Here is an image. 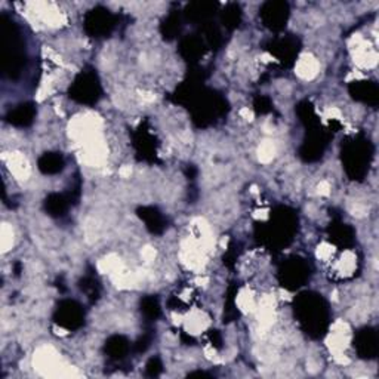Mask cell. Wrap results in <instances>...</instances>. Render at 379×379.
<instances>
[{
  "mask_svg": "<svg viewBox=\"0 0 379 379\" xmlns=\"http://www.w3.org/2000/svg\"><path fill=\"white\" fill-rule=\"evenodd\" d=\"M0 60L2 75L11 80H17L25 67L27 52L20 25L8 13L0 17Z\"/></svg>",
  "mask_w": 379,
  "mask_h": 379,
  "instance_id": "7a4b0ae2",
  "label": "cell"
},
{
  "mask_svg": "<svg viewBox=\"0 0 379 379\" xmlns=\"http://www.w3.org/2000/svg\"><path fill=\"white\" fill-rule=\"evenodd\" d=\"M181 28H182V15L178 11H173L162 21V24H160V33H162L165 40L169 42L180 36Z\"/></svg>",
  "mask_w": 379,
  "mask_h": 379,
  "instance_id": "603a6c76",
  "label": "cell"
},
{
  "mask_svg": "<svg viewBox=\"0 0 379 379\" xmlns=\"http://www.w3.org/2000/svg\"><path fill=\"white\" fill-rule=\"evenodd\" d=\"M206 49H208L206 42L203 40L201 36L197 35H190L182 37L178 46L180 55L187 63H190V66H196L200 58L205 55Z\"/></svg>",
  "mask_w": 379,
  "mask_h": 379,
  "instance_id": "5bb4252c",
  "label": "cell"
},
{
  "mask_svg": "<svg viewBox=\"0 0 379 379\" xmlns=\"http://www.w3.org/2000/svg\"><path fill=\"white\" fill-rule=\"evenodd\" d=\"M330 138H333V132L330 129H322V125L307 129L298 151L299 157L307 163L317 162L323 157Z\"/></svg>",
  "mask_w": 379,
  "mask_h": 379,
  "instance_id": "ba28073f",
  "label": "cell"
},
{
  "mask_svg": "<svg viewBox=\"0 0 379 379\" xmlns=\"http://www.w3.org/2000/svg\"><path fill=\"white\" fill-rule=\"evenodd\" d=\"M298 231V215L287 206H277L267 224L256 230L258 239L274 251H280L292 243Z\"/></svg>",
  "mask_w": 379,
  "mask_h": 379,
  "instance_id": "3957f363",
  "label": "cell"
},
{
  "mask_svg": "<svg viewBox=\"0 0 379 379\" xmlns=\"http://www.w3.org/2000/svg\"><path fill=\"white\" fill-rule=\"evenodd\" d=\"M141 313L142 316L149 320V322H156V320L162 314V309H160V304L157 297L149 295L144 297L141 299Z\"/></svg>",
  "mask_w": 379,
  "mask_h": 379,
  "instance_id": "484cf974",
  "label": "cell"
},
{
  "mask_svg": "<svg viewBox=\"0 0 379 379\" xmlns=\"http://www.w3.org/2000/svg\"><path fill=\"white\" fill-rule=\"evenodd\" d=\"M36 119V106L33 103H23L5 116V120L15 128H28Z\"/></svg>",
  "mask_w": 379,
  "mask_h": 379,
  "instance_id": "d6986e66",
  "label": "cell"
},
{
  "mask_svg": "<svg viewBox=\"0 0 379 379\" xmlns=\"http://www.w3.org/2000/svg\"><path fill=\"white\" fill-rule=\"evenodd\" d=\"M348 92L353 99L371 107L379 104V87L372 80H356L348 86Z\"/></svg>",
  "mask_w": 379,
  "mask_h": 379,
  "instance_id": "4fadbf2b",
  "label": "cell"
},
{
  "mask_svg": "<svg viewBox=\"0 0 379 379\" xmlns=\"http://www.w3.org/2000/svg\"><path fill=\"white\" fill-rule=\"evenodd\" d=\"M220 4L216 2H192L188 4L187 8L184 9L182 15L187 21L194 23V24H206L211 21V18L215 15Z\"/></svg>",
  "mask_w": 379,
  "mask_h": 379,
  "instance_id": "2e32d148",
  "label": "cell"
},
{
  "mask_svg": "<svg viewBox=\"0 0 379 379\" xmlns=\"http://www.w3.org/2000/svg\"><path fill=\"white\" fill-rule=\"evenodd\" d=\"M134 145L139 159L145 162H154L156 160V142L154 135L150 132L147 125H141L134 135Z\"/></svg>",
  "mask_w": 379,
  "mask_h": 379,
  "instance_id": "9a60e30c",
  "label": "cell"
},
{
  "mask_svg": "<svg viewBox=\"0 0 379 379\" xmlns=\"http://www.w3.org/2000/svg\"><path fill=\"white\" fill-rule=\"evenodd\" d=\"M242 8L237 4H228L221 12V24L225 27V30H236L242 23Z\"/></svg>",
  "mask_w": 379,
  "mask_h": 379,
  "instance_id": "cb8c5ba5",
  "label": "cell"
},
{
  "mask_svg": "<svg viewBox=\"0 0 379 379\" xmlns=\"http://www.w3.org/2000/svg\"><path fill=\"white\" fill-rule=\"evenodd\" d=\"M37 168L43 175H56L64 170L66 159L58 151L43 153L37 160Z\"/></svg>",
  "mask_w": 379,
  "mask_h": 379,
  "instance_id": "ffe728a7",
  "label": "cell"
},
{
  "mask_svg": "<svg viewBox=\"0 0 379 379\" xmlns=\"http://www.w3.org/2000/svg\"><path fill=\"white\" fill-rule=\"evenodd\" d=\"M151 340H153V335L151 333L142 335V337L134 344V352L135 353H145V352H147L150 344H151Z\"/></svg>",
  "mask_w": 379,
  "mask_h": 379,
  "instance_id": "f546056e",
  "label": "cell"
},
{
  "mask_svg": "<svg viewBox=\"0 0 379 379\" xmlns=\"http://www.w3.org/2000/svg\"><path fill=\"white\" fill-rule=\"evenodd\" d=\"M162 371H163V364L159 357H151L147 361V364H145V376H149V378L159 376L160 373H162Z\"/></svg>",
  "mask_w": 379,
  "mask_h": 379,
  "instance_id": "83f0119b",
  "label": "cell"
},
{
  "mask_svg": "<svg viewBox=\"0 0 379 379\" xmlns=\"http://www.w3.org/2000/svg\"><path fill=\"white\" fill-rule=\"evenodd\" d=\"M70 205L71 199L68 197V194L51 193L46 196L45 201H43V209L52 218H61L67 213Z\"/></svg>",
  "mask_w": 379,
  "mask_h": 379,
  "instance_id": "44dd1931",
  "label": "cell"
},
{
  "mask_svg": "<svg viewBox=\"0 0 379 379\" xmlns=\"http://www.w3.org/2000/svg\"><path fill=\"white\" fill-rule=\"evenodd\" d=\"M267 51L274 55L285 67H292L299 55L301 42L295 36L277 37L268 43Z\"/></svg>",
  "mask_w": 379,
  "mask_h": 379,
  "instance_id": "8fae6325",
  "label": "cell"
},
{
  "mask_svg": "<svg viewBox=\"0 0 379 379\" xmlns=\"http://www.w3.org/2000/svg\"><path fill=\"white\" fill-rule=\"evenodd\" d=\"M116 27H118V15L104 6H97L85 13L83 28L87 36L95 39L108 37Z\"/></svg>",
  "mask_w": 379,
  "mask_h": 379,
  "instance_id": "52a82bcc",
  "label": "cell"
},
{
  "mask_svg": "<svg viewBox=\"0 0 379 379\" xmlns=\"http://www.w3.org/2000/svg\"><path fill=\"white\" fill-rule=\"evenodd\" d=\"M79 287H80L82 292L86 294L87 298L91 299V302L98 301L99 292H101V286H99V282L95 279L92 274L85 275L83 279L80 280V283H79Z\"/></svg>",
  "mask_w": 379,
  "mask_h": 379,
  "instance_id": "4316f807",
  "label": "cell"
},
{
  "mask_svg": "<svg viewBox=\"0 0 379 379\" xmlns=\"http://www.w3.org/2000/svg\"><path fill=\"white\" fill-rule=\"evenodd\" d=\"M68 97L83 106H95L103 97V86L97 70L85 68L68 87Z\"/></svg>",
  "mask_w": 379,
  "mask_h": 379,
  "instance_id": "5b68a950",
  "label": "cell"
},
{
  "mask_svg": "<svg viewBox=\"0 0 379 379\" xmlns=\"http://www.w3.org/2000/svg\"><path fill=\"white\" fill-rule=\"evenodd\" d=\"M254 108L256 114H268L273 110V103L268 97H256L254 99Z\"/></svg>",
  "mask_w": 379,
  "mask_h": 379,
  "instance_id": "f1b7e54d",
  "label": "cell"
},
{
  "mask_svg": "<svg viewBox=\"0 0 379 379\" xmlns=\"http://www.w3.org/2000/svg\"><path fill=\"white\" fill-rule=\"evenodd\" d=\"M85 310L75 299H63L56 304L52 320L66 330H77L85 325Z\"/></svg>",
  "mask_w": 379,
  "mask_h": 379,
  "instance_id": "9c48e42d",
  "label": "cell"
},
{
  "mask_svg": "<svg viewBox=\"0 0 379 379\" xmlns=\"http://www.w3.org/2000/svg\"><path fill=\"white\" fill-rule=\"evenodd\" d=\"M328 235L330 242L340 249H349L356 244L354 228L342 221H333L328 228Z\"/></svg>",
  "mask_w": 379,
  "mask_h": 379,
  "instance_id": "e0dca14e",
  "label": "cell"
},
{
  "mask_svg": "<svg viewBox=\"0 0 379 379\" xmlns=\"http://www.w3.org/2000/svg\"><path fill=\"white\" fill-rule=\"evenodd\" d=\"M209 338H211V341H212V344H213L215 347H218V348H221V344H223V338H221V335H220V332H218V330H211V332H209Z\"/></svg>",
  "mask_w": 379,
  "mask_h": 379,
  "instance_id": "4dcf8cb0",
  "label": "cell"
},
{
  "mask_svg": "<svg viewBox=\"0 0 379 379\" xmlns=\"http://www.w3.org/2000/svg\"><path fill=\"white\" fill-rule=\"evenodd\" d=\"M190 378H194V376H201V378H208V376H211L209 373H206V372H194V373H190L188 375Z\"/></svg>",
  "mask_w": 379,
  "mask_h": 379,
  "instance_id": "1f68e13d",
  "label": "cell"
},
{
  "mask_svg": "<svg viewBox=\"0 0 379 379\" xmlns=\"http://www.w3.org/2000/svg\"><path fill=\"white\" fill-rule=\"evenodd\" d=\"M137 215L151 235H162L168 227L165 215L154 206H141L137 209Z\"/></svg>",
  "mask_w": 379,
  "mask_h": 379,
  "instance_id": "ac0fdd59",
  "label": "cell"
},
{
  "mask_svg": "<svg viewBox=\"0 0 379 379\" xmlns=\"http://www.w3.org/2000/svg\"><path fill=\"white\" fill-rule=\"evenodd\" d=\"M289 17L290 8L289 4L283 2V0H270V2H266L259 9V18L262 24L274 33L285 30Z\"/></svg>",
  "mask_w": 379,
  "mask_h": 379,
  "instance_id": "30bf717a",
  "label": "cell"
},
{
  "mask_svg": "<svg viewBox=\"0 0 379 379\" xmlns=\"http://www.w3.org/2000/svg\"><path fill=\"white\" fill-rule=\"evenodd\" d=\"M375 147L366 135L347 138L341 147L342 168L347 177L353 181H363L373 162Z\"/></svg>",
  "mask_w": 379,
  "mask_h": 379,
  "instance_id": "277c9868",
  "label": "cell"
},
{
  "mask_svg": "<svg viewBox=\"0 0 379 379\" xmlns=\"http://www.w3.org/2000/svg\"><path fill=\"white\" fill-rule=\"evenodd\" d=\"M130 349H132L130 348V342L123 335H113L106 341L104 347L106 354L114 361L123 360L130 353Z\"/></svg>",
  "mask_w": 379,
  "mask_h": 379,
  "instance_id": "7402d4cb",
  "label": "cell"
},
{
  "mask_svg": "<svg viewBox=\"0 0 379 379\" xmlns=\"http://www.w3.org/2000/svg\"><path fill=\"white\" fill-rule=\"evenodd\" d=\"M353 347L356 353L363 360H373L379 352V341H378V332L371 326H364L359 329L354 335Z\"/></svg>",
  "mask_w": 379,
  "mask_h": 379,
  "instance_id": "7c38bea8",
  "label": "cell"
},
{
  "mask_svg": "<svg viewBox=\"0 0 379 379\" xmlns=\"http://www.w3.org/2000/svg\"><path fill=\"white\" fill-rule=\"evenodd\" d=\"M297 114L301 120V123L305 126V129H311L320 125L318 116L316 114V110L310 101L304 99L297 106Z\"/></svg>",
  "mask_w": 379,
  "mask_h": 379,
  "instance_id": "d4e9b609",
  "label": "cell"
},
{
  "mask_svg": "<svg viewBox=\"0 0 379 379\" xmlns=\"http://www.w3.org/2000/svg\"><path fill=\"white\" fill-rule=\"evenodd\" d=\"M294 314L304 333L313 340L323 338L330 325L328 301L317 292L305 290L294 299Z\"/></svg>",
  "mask_w": 379,
  "mask_h": 379,
  "instance_id": "6da1fadb",
  "label": "cell"
},
{
  "mask_svg": "<svg viewBox=\"0 0 379 379\" xmlns=\"http://www.w3.org/2000/svg\"><path fill=\"white\" fill-rule=\"evenodd\" d=\"M311 277V267L305 259L299 256H292L286 259L277 273V279L282 287L290 290L301 289L305 283L310 280Z\"/></svg>",
  "mask_w": 379,
  "mask_h": 379,
  "instance_id": "8992f818",
  "label": "cell"
}]
</instances>
